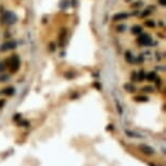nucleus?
Instances as JSON below:
<instances>
[{
	"label": "nucleus",
	"instance_id": "1",
	"mask_svg": "<svg viewBox=\"0 0 166 166\" xmlns=\"http://www.w3.org/2000/svg\"><path fill=\"white\" fill-rule=\"evenodd\" d=\"M11 71L12 72H17L20 68V60L17 55H13L11 58Z\"/></svg>",
	"mask_w": 166,
	"mask_h": 166
},
{
	"label": "nucleus",
	"instance_id": "2",
	"mask_svg": "<svg viewBox=\"0 0 166 166\" xmlns=\"http://www.w3.org/2000/svg\"><path fill=\"white\" fill-rule=\"evenodd\" d=\"M3 20H5V22L7 23H13L15 20H17V17L13 14V13H11V12H7V13L3 14Z\"/></svg>",
	"mask_w": 166,
	"mask_h": 166
},
{
	"label": "nucleus",
	"instance_id": "3",
	"mask_svg": "<svg viewBox=\"0 0 166 166\" xmlns=\"http://www.w3.org/2000/svg\"><path fill=\"white\" fill-rule=\"evenodd\" d=\"M139 42H140L141 44H143V46H148V44L151 43V38H150L147 34H143V35L139 38Z\"/></svg>",
	"mask_w": 166,
	"mask_h": 166
},
{
	"label": "nucleus",
	"instance_id": "4",
	"mask_svg": "<svg viewBox=\"0 0 166 166\" xmlns=\"http://www.w3.org/2000/svg\"><path fill=\"white\" fill-rule=\"evenodd\" d=\"M140 149L142 150V152L145 153V154H148V155H151L154 153V150H153L151 147H149V145H145V144H142V145H140Z\"/></svg>",
	"mask_w": 166,
	"mask_h": 166
},
{
	"label": "nucleus",
	"instance_id": "5",
	"mask_svg": "<svg viewBox=\"0 0 166 166\" xmlns=\"http://www.w3.org/2000/svg\"><path fill=\"white\" fill-rule=\"evenodd\" d=\"M17 46V43L14 41H8L5 44H2V50H8V49H13Z\"/></svg>",
	"mask_w": 166,
	"mask_h": 166
},
{
	"label": "nucleus",
	"instance_id": "6",
	"mask_svg": "<svg viewBox=\"0 0 166 166\" xmlns=\"http://www.w3.org/2000/svg\"><path fill=\"white\" fill-rule=\"evenodd\" d=\"M125 18H126V14H125V13H118V14L114 15L113 20H114V21H119V20H123Z\"/></svg>",
	"mask_w": 166,
	"mask_h": 166
},
{
	"label": "nucleus",
	"instance_id": "7",
	"mask_svg": "<svg viewBox=\"0 0 166 166\" xmlns=\"http://www.w3.org/2000/svg\"><path fill=\"white\" fill-rule=\"evenodd\" d=\"M14 88H12V87H9V88H7L6 90H5V94L7 96H12V95H14Z\"/></svg>",
	"mask_w": 166,
	"mask_h": 166
},
{
	"label": "nucleus",
	"instance_id": "8",
	"mask_svg": "<svg viewBox=\"0 0 166 166\" xmlns=\"http://www.w3.org/2000/svg\"><path fill=\"white\" fill-rule=\"evenodd\" d=\"M141 31H142V27L139 26V25L133 26V28H132V33H133V34H139Z\"/></svg>",
	"mask_w": 166,
	"mask_h": 166
},
{
	"label": "nucleus",
	"instance_id": "9",
	"mask_svg": "<svg viewBox=\"0 0 166 166\" xmlns=\"http://www.w3.org/2000/svg\"><path fill=\"white\" fill-rule=\"evenodd\" d=\"M154 78H155V74H154V73H149L148 79H149V80H153Z\"/></svg>",
	"mask_w": 166,
	"mask_h": 166
},
{
	"label": "nucleus",
	"instance_id": "10",
	"mask_svg": "<svg viewBox=\"0 0 166 166\" xmlns=\"http://www.w3.org/2000/svg\"><path fill=\"white\" fill-rule=\"evenodd\" d=\"M136 100H138V101H148V98L147 97H137Z\"/></svg>",
	"mask_w": 166,
	"mask_h": 166
},
{
	"label": "nucleus",
	"instance_id": "11",
	"mask_svg": "<svg viewBox=\"0 0 166 166\" xmlns=\"http://www.w3.org/2000/svg\"><path fill=\"white\" fill-rule=\"evenodd\" d=\"M147 25H148V26H154V24H153L152 22H151V23H150V21H149V22L147 23Z\"/></svg>",
	"mask_w": 166,
	"mask_h": 166
},
{
	"label": "nucleus",
	"instance_id": "12",
	"mask_svg": "<svg viewBox=\"0 0 166 166\" xmlns=\"http://www.w3.org/2000/svg\"><path fill=\"white\" fill-rule=\"evenodd\" d=\"M2 67H3V66L1 65V64H0V71H1V70H2Z\"/></svg>",
	"mask_w": 166,
	"mask_h": 166
}]
</instances>
